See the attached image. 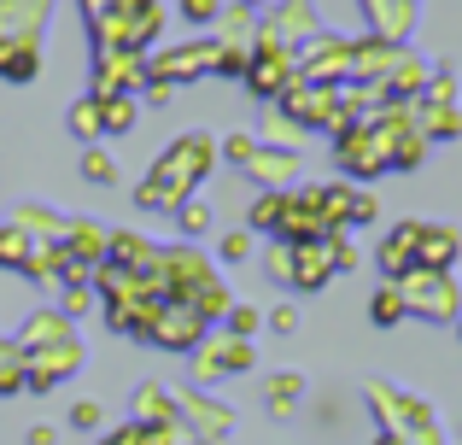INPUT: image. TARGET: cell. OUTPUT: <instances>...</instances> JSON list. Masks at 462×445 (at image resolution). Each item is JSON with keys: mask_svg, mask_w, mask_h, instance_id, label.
Instances as JSON below:
<instances>
[{"mask_svg": "<svg viewBox=\"0 0 462 445\" xmlns=\"http://www.w3.org/2000/svg\"><path fill=\"white\" fill-rule=\"evenodd\" d=\"M404 293V311L410 317H428V322H457L462 317V287L439 270H410L404 282H393Z\"/></svg>", "mask_w": 462, "mask_h": 445, "instance_id": "1", "label": "cell"}, {"mask_svg": "<svg viewBox=\"0 0 462 445\" xmlns=\"http://www.w3.org/2000/svg\"><path fill=\"white\" fill-rule=\"evenodd\" d=\"M369 317H374V329H398V322L410 317V311H404V293H398L393 282H386V287H374V299H369Z\"/></svg>", "mask_w": 462, "mask_h": 445, "instance_id": "5", "label": "cell"}, {"mask_svg": "<svg viewBox=\"0 0 462 445\" xmlns=\"http://www.w3.org/2000/svg\"><path fill=\"white\" fill-rule=\"evenodd\" d=\"M374 445H410V434H398V428H386V434L374 440Z\"/></svg>", "mask_w": 462, "mask_h": 445, "instance_id": "12", "label": "cell"}, {"mask_svg": "<svg viewBox=\"0 0 462 445\" xmlns=\"http://www.w3.org/2000/svg\"><path fill=\"white\" fill-rule=\"evenodd\" d=\"M188 18H211V0H188Z\"/></svg>", "mask_w": 462, "mask_h": 445, "instance_id": "11", "label": "cell"}, {"mask_svg": "<svg viewBox=\"0 0 462 445\" xmlns=\"http://www.w3.org/2000/svg\"><path fill=\"white\" fill-rule=\"evenodd\" d=\"M282 211H287V194H263L252 206V228H282Z\"/></svg>", "mask_w": 462, "mask_h": 445, "instance_id": "6", "label": "cell"}, {"mask_svg": "<svg viewBox=\"0 0 462 445\" xmlns=\"http://www.w3.org/2000/svg\"><path fill=\"white\" fill-rule=\"evenodd\" d=\"M421 228H428V223H416V218L398 223V228H386L381 252H374V258H381V270H386V282H404V275L421 264Z\"/></svg>", "mask_w": 462, "mask_h": 445, "instance_id": "2", "label": "cell"}, {"mask_svg": "<svg viewBox=\"0 0 462 445\" xmlns=\"http://www.w3.org/2000/svg\"><path fill=\"white\" fill-rule=\"evenodd\" d=\"M299 393H305V381H299V375H275V381H270V399H275V411H287V404H293Z\"/></svg>", "mask_w": 462, "mask_h": 445, "instance_id": "7", "label": "cell"}, {"mask_svg": "<svg viewBox=\"0 0 462 445\" xmlns=\"http://www.w3.org/2000/svg\"><path fill=\"white\" fill-rule=\"evenodd\" d=\"M246 252H252V235H228V240H223V258H235V264H240Z\"/></svg>", "mask_w": 462, "mask_h": 445, "instance_id": "9", "label": "cell"}, {"mask_svg": "<svg viewBox=\"0 0 462 445\" xmlns=\"http://www.w3.org/2000/svg\"><path fill=\"white\" fill-rule=\"evenodd\" d=\"M328 275H334V246L328 240H305V246H293V275L287 282L316 293V287H328Z\"/></svg>", "mask_w": 462, "mask_h": 445, "instance_id": "3", "label": "cell"}, {"mask_svg": "<svg viewBox=\"0 0 462 445\" xmlns=\"http://www.w3.org/2000/svg\"><path fill=\"white\" fill-rule=\"evenodd\" d=\"M82 176H88V182H106V176H112V159H106V153H88V159H82Z\"/></svg>", "mask_w": 462, "mask_h": 445, "instance_id": "8", "label": "cell"}, {"mask_svg": "<svg viewBox=\"0 0 462 445\" xmlns=\"http://www.w3.org/2000/svg\"><path fill=\"white\" fill-rule=\"evenodd\" d=\"M112 445H141V428H129V434H117Z\"/></svg>", "mask_w": 462, "mask_h": 445, "instance_id": "13", "label": "cell"}, {"mask_svg": "<svg viewBox=\"0 0 462 445\" xmlns=\"http://www.w3.org/2000/svg\"><path fill=\"white\" fill-rule=\"evenodd\" d=\"M106 124H112V129H129V106L112 100V117H106Z\"/></svg>", "mask_w": 462, "mask_h": 445, "instance_id": "10", "label": "cell"}, {"mask_svg": "<svg viewBox=\"0 0 462 445\" xmlns=\"http://www.w3.org/2000/svg\"><path fill=\"white\" fill-rule=\"evenodd\" d=\"M457 329H462V317H457Z\"/></svg>", "mask_w": 462, "mask_h": 445, "instance_id": "14", "label": "cell"}, {"mask_svg": "<svg viewBox=\"0 0 462 445\" xmlns=\"http://www.w3.org/2000/svg\"><path fill=\"white\" fill-rule=\"evenodd\" d=\"M457 258H462V235H457V228H445V223H428V228H421V264H416V270L451 275Z\"/></svg>", "mask_w": 462, "mask_h": 445, "instance_id": "4", "label": "cell"}]
</instances>
